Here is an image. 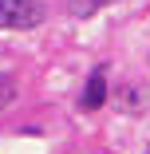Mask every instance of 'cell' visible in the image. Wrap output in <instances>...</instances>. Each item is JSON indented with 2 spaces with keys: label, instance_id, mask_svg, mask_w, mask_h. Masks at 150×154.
<instances>
[{
  "label": "cell",
  "instance_id": "8992f818",
  "mask_svg": "<svg viewBox=\"0 0 150 154\" xmlns=\"http://www.w3.org/2000/svg\"><path fill=\"white\" fill-rule=\"evenodd\" d=\"M146 154H150V150H146Z\"/></svg>",
  "mask_w": 150,
  "mask_h": 154
},
{
  "label": "cell",
  "instance_id": "6da1fadb",
  "mask_svg": "<svg viewBox=\"0 0 150 154\" xmlns=\"http://www.w3.org/2000/svg\"><path fill=\"white\" fill-rule=\"evenodd\" d=\"M47 20V8L40 0H0V28L4 32H32Z\"/></svg>",
  "mask_w": 150,
  "mask_h": 154
},
{
  "label": "cell",
  "instance_id": "5b68a950",
  "mask_svg": "<svg viewBox=\"0 0 150 154\" xmlns=\"http://www.w3.org/2000/svg\"><path fill=\"white\" fill-rule=\"evenodd\" d=\"M16 91H20V87H16V75H0V111L16 99Z\"/></svg>",
  "mask_w": 150,
  "mask_h": 154
},
{
  "label": "cell",
  "instance_id": "277c9868",
  "mask_svg": "<svg viewBox=\"0 0 150 154\" xmlns=\"http://www.w3.org/2000/svg\"><path fill=\"white\" fill-rule=\"evenodd\" d=\"M111 0H67V12L75 16V20H87V16H95L99 8H107Z\"/></svg>",
  "mask_w": 150,
  "mask_h": 154
},
{
  "label": "cell",
  "instance_id": "3957f363",
  "mask_svg": "<svg viewBox=\"0 0 150 154\" xmlns=\"http://www.w3.org/2000/svg\"><path fill=\"white\" fill-rule=\"evenodd\" d=\"M142 103H146V95H142L138 83H123V87H118V107H123L127 115H138Z\"/></svg>",
  "mask_w": 150,
  "mask_h": 154
},
{
  "label": "cell",
  "instance_id": "7a4b0ae2",
  "mask_svg": "<svg viewBox=\"0 0 150 154\" xmlns=\"http://www.w3.org/2000/svg\"><path fill=\"white\" fill-rule=\"evenodd\" d=\"M103 103H107V67H95L91 79H87V87H83V107L99 111Z\"/></svg>",
  "mask_w": 150,
  "mask_h": 154
}]
</instances>
